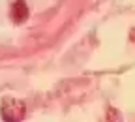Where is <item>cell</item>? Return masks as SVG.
<instances>
[{"label": "cell", "instance_id": "1", "mask_svg": "<svg viewBox=\"0 0 135 122\" xmlns=\"http://www.w3.org/2000/svg\"><path fill=\"white\" fill-rule=\"evenodd\" d=\"M25 115V105L17 100H4L2 103V118L4 120H21Z\"/></svg>", "mask_w": 135, "mask_h": 122}, {"label": "cell", "instance_id": "2", "mask_svg": "<svg viewBox=\"0 0 135 122\" xmlns=\"http://www.w3.org/2000/svg\"><path fill=\"white\" fill-rule=\"evenodd\" d=\"M26 17H28V8H26V4L23 2V0L15 2V4H13V10H11V19H13L15 23H23Z\"/></svg>", "mask_w": 135, "mask_h": 122}]
</instances>
